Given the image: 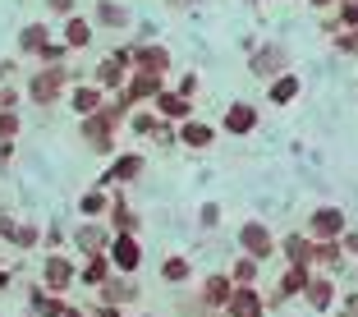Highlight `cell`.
I'll list each match as a JSON object with an SVG mask.
<instances>
[{
  "instance_id": "1",
  "label": "cell",
  "mask_w": 358,
  "mask_h": 317,
  "mask_svg": "<svg viewBox=\"0 0 358 317\" xmlns=\"http://www.w3.org/2000/svg\"><path fill=\"white\" fill-rule=\"evenodd\" d=\"M64 64H46V69H37V74L23 83V92H28V101H37V106H55L64 97Z\"/></svg>"
},
{
  "instance_id": "2",
  "label": "cell",
  "mask_w": 358,
  "mask_h": 317,
  "mask_svg": "<svg viewBox=\"0 0 358 317\" xmlns=\"http://www.w3.org/2000/svg\"><path fill=\"white\" fill-rule=\"evenodd\" d=\"M83 143L92 152H101V157H110L115 152V125L96 111V115H83Z\"/></svg>"
},
{
  "instance_id": "3",
  "label": "cell",
  "mask_w": 358,
  "mask_h": 317,
  "mask_svg": "<svg viewBox=\"0 0 358 317\" xmlns=\"http://www.w3.org/2000/svg\"><path fill=\"white\" fill-rule=\"evenodd\" d=\"M239 248L248 258H257V262H262V258L275 253V239H271V230H266L262 221H243L239 225Z\"/></svg>"
},
{
  "instance_id": "4",
  "label": "cell",
  "mask_w": 358,
  "mask_h": 317,
  "mask_svg": "<svg viewBox=\"0 0 358 317\" xmlns=\"http://www.w3.org/2000/svg\"><path fill=\"white\" fill-rule=\"evenodd\" d=\"M308 234H313L317 244L340 239V234H345V211L340 207H317L313 216H308Z\"/></svg>"
},
{
  "instance_id": "5",
  "label": "cell",
  "mask_w": 358,
  "mask_h": 317,
  "mask_svg": "<svg viewBox=\"0 0 358 317\" xmlns=\"http://www.w3.org/2000/svg\"><path fill=\"white\" fill-rule=\"evenodd\" d=\"M74 281H78V267L69 262V258L51 253V258L42 262V286H46V290H55V295H64V290L74 286Z\"/></svg>"
},
{
  "instance_id": "6",
  "label": "cell",
  "mask_w": 358,
  "mask_h": 317,
  "mask_svg": "<svg viewBox=\"0 0 358 317\" xmlns=\"http://www.w3.org/2000/svg\"><path fill=\"white\" fill-rule=\"evenodd\" d=\"M110 262H115V272L134 276L138 267H143V244H138L134 234H115V244H110Z\"/></svg>"
},
{
  "instance_id": "7",
  "label": "cell",
  "mask_w": 358,
  "mask_h": 317,
  "mask_svg": "<svg viewBox=\"0 0 358 317\" xmlns=\"http://www.w3.org/2000/svg\"><path fill=\"white\" fill-rule=\"evenodd\" d=\"M161 74H148V69H134V74H129V83H124V97L129 101H157V92H161Z\"/></svg>"
},
{
  "instance_id": "8",
  "label": "cell",
  "mask_w": 358,
  "mask_h": 317,
  "mask_svg": "<svg viewBox=\"0 0 358 317\" xmlns=\"http://www.w3.org/2000/svg\"><path fill=\"white\" fill-rule=\"evenodd\" d=\"M225 313H230V317H262L266 304H262V295H257L253 286H234V295H230V304H225Z\"/></svg>"
},
{
  "instance_id": "9",
  "label": "cell",
  "mask_w": 358,
  "mask_h": 317,
  "mask_svg": "<svg viewBox=\"0 0 358 317\" xmlns=\"http://www.w3.org/2000/svg\"><path fill=\"white\" fill-rule=\"evenodd\" d=\"M96 87H106V92H120V87L129 83V64L120 60V55H106L101 64H96Z\"/></svg>"
},
{
  "instance_id": "10",
  "label": "cell",
  "mask_w": 358,
  "mask_h": 317,
  "mask_svg": "<svg viewBox=\"0 0 358 317\" xmlns=\"http://www.w3.org/2000/svg\"><path fill=\"white\" fill-rule=\"evenodd\" d=\"M28 308H32V317H64V295H55V290H46V286H32V299H28Z\"/></svg>"
},
{
  "instance_id": "11",
  "label": "cell",
  "mask_w": 358,
  "mask_h": 317,
  "mask_svg": "<svg viewBox=\"0 0 358 317\" xmlns=\"http://www.w3.org/2000/svg\"><path fill=\"white\" fill-rule=\"evenodd\" d=\"M138 175H143V157H138V152H124V157H120L115 166L101 175V184H96V189H106V184H124V180H138Z\"/></svg>"
},
{
  "instance_id": "12",
  "label": "cell",
  "mask_w": 358,
  "mask_h": 317,
  "mask_svg": "<svg viewBox=\"0 0 358 317\" xmlns=\"http://www.w3.org/2000/svg\"><path fill=\"white\" fill-rule=\"evenodd\" d=\"M60 42L69 46V51H83V46L92 42V19H83V14H69V19H64Z\"/></svg>"
},
{
  "instance_id": "13",
  "label": "cell",
  "mask_w": 358,
  "mask_h": 317,
  "mask_svg": "<svg viewBox=\"0 0 358 317\" xmlns=\"http://www.w3.org/2000/svg\"><path fill=\"white\" fill-rule=\"evenodd\" d=\"M101 92L106 87H96V83L74 87V92H69V111H74V115H96V111H101Z\"/></svg>"
},
{
  "instance_id": "14",
  "label": "cell",
  "mask_w": 358,
  "mask_h": 317,
  "mask_svg": "<svg viewBox=\"0 0 358 317\" xmlns=\"http://www.w3.org/2000/svg\"><path fill=\"white\" fill-rule=\"evenodd\" d=\"M253 129H257V111L248 101H234L225 111V134H253Z\"/></svg>"
},
{
  "instance_id": "15",
  "label": "cell",
  "mask_w": 358,
  "mask_h": 317,
  "mask_svg": "<svg viewBox=\"0 0 358 317\" xmlns=\"http://www.w3.org/2000/svg\"><path fill=\"white\" fill-rule=\"evenodd\" d=\"M230 295H234L230 276H207V281H202V304H207V308H225Z\"/></svg>"
},
{
  "instance_id": "16",
  "label": "cell",
  "mask_w": 358,
  "mask_h": 317,
  "mask_svg": "<svg viewBox=\"0 0 358 317\" xmlns=\"http://www.w3.org/2000/svg\"><path fill=\"white\" fill-rule=\"evenodd\" d=\"M157 111H161V120H189V115H193V101L161 87V92H157Z\"/></svg>"
},
{
  "instance_id": "17",
  "label": "cell",
  "mask_w": 358,
  "mask_h": 317,
  "mask_svg": "<svg viewBox=\"0 0 358 317\" xmlns=\"http://www.w3.org/2000/svg\"><path fill=\"white\" fill-rule=\"evenodd\" d=\"M303 299L317 308V313H327V308L336 304V286H331L327 276H308V290H303Z\"/></svg>"
},
{
  "instance_id": "18",
  "label": "cell",
  "mask_w": 358,
  "mask_h": 317,
  "mask_svg": "<svg viewBox=\"0 0 358 317\" xmlns=\"http://www.w3.org/2000/svg\"><path fill=\"white\" fill-rule=\"evenodd\" d=\"M179 143H184V148H211V143H216V129L202 125V120H184V129H179Z\"/></svg>"
},
{
  "instance_id": "19",
  "label": "cell",
  "mask_w": 358,
  "mask_h": 317,
  "mask_svg": "<svg viewBox=\"0 0 358 317\" xmlns=\"http://www.w3.org/2000/svg\"><path fill=\"white\" fill-rule=\"evenodd\" d=\"M46 42H51V28H46V23H23L19 28V51L23 55H37Z\"/></svg>"
},
{
  "instance_id": "20",
  "label": "cell",
  "mask_w": 358,
  "mask_h": 317,
  "mask_svg": "<svg viewBox=\"0 0 358 317\" xmlns=\"http://www.w3.org/2000/svg\"><path fill=\"white\" fill-rule=\"evenodd\" d=\"M110 267L115 262H106L101 253H92L83 267H78V281H83V286H106V281H110Z\"/></svg>"
},
{
  "instance_id": "21",
  "label": "cell",
  "mask_w": 358,
  "mask_h": 317,
  "mask_svg": "<svg viewBox=\"0 0 358 317\" xmlns=\"http://www.w3.org/2000/svg\"><path fill=\"white\" fill-rule=\"evenodd\" d=\"M303 290H308V267H289V272L280 276V286H275V304L289 299V295H303Z\"/></svg>"
},
{
  "instance_id": "22",
  "label": "cell",
  "mask_w": 358,
  "mask_h": 317,
  "mask_svg": "<svg viewBox=\"0 0 358 317\" xmlns=\"http://www.w3.org/2000/svg\"><path fill=\"white\" fill-rule=\"evenodd\" d=\"M74 244H78V253H83V258L101 253V244H106L101 225H92V221H87V225H78V230H74Z\"/></svg>"
},
{
  "instance_id": "23",
  "label": "cell",
  "mask_w": 358,
  "mask_h": 317,
  "mask_svg": "<svg viewBox=\"0 0 358 317\" xmlns=\"http://www.w3.org/2000/svg\"><path fill=\"white\" fill-rule=\"evenodd\" d=\"M266 97H271L275 106H285V101H294V97H299V78H294V74H275L271 83H266Z\"/></svg>"
},
{
  "instance_id": "24",
  "label": "cell",
  "mask_w": 358,
  "mask_h": 317,
  "mask_svg": "<svg viewBox=\"0 0 358 317\" xmlns=\"http://www.w3.org/2000/svg\"><path fill=\"white\" fill-rule=\"evenodd\" d=\"M280 64H285V51H280V46H266V51L253 55V74L257 78H275V69H280Z\"/></svg>"
},
{
  "instance_id": "25",
  "label": "cell",
  "mask_w": 358,
  "mask_h": 317,
  "mask_svg": "<svg viewBox=\"0 0 358 317\" xmlns=\"http://www.w3.org/2000/svg\"><path fill=\"white\" fill-rule=\"evenodd\" d=\"M101 290H106V299H110V304H129V299H138V286L129 281L124 272H120V276H110V281H106Z\"/></svg>"
},
{
  "instance_id": "26",
  "label": "cell",
  "mask_w": 358,
  "mask_h": 317,
  "mask_svg": "<svg viewBox=\"0 0 358 317\" xmlns=\"http://www.w3.org/2000/svg\"><path fill=\"white\" fill-rule=\"evenodd\" d=\"M96 23H101V28H124L129 10H124V5H115V0H96Z\"/></svg>"
},
{
  "instance_id": "27",
  "label": "cell",
  "mask_w": 358,
  "mask_h": 317,
  "mask_svg": "<svg viewBox=\"0 0 358 317\" xmlns=\"http://www.w3.org/2000/svg\"><path fill=\"white\" fill-rule=\"evenodd\" d=\"M189 276H193L189 258H166V262H161V281H166V286H184Z\"/></svg>"
},
{
  "instance_id": "28",
  "label": "cell",
  "mask_w": 358,
  "mask_h": 317,
  "mask_svg": "<svg viewBox=\"0 0 358 317\" xmlns=\"http://www.w3.org/2000/svg\"><path fill=\"white\" fill-rule=\"evenodd\" d=\"M110 225H115L120 234H138V211L129 207V202H115V211H110Z\"/></svg>"
},
{
  "instance_id": "29",
  "label": "cell",
  "mask_w": 358,
  "mask_h": 317,
  "mask_svg": "<svg viewBox=\"0 0 358 317\" xmlns=\"http://www.w3.org/2000/svg\"><path fill=\"white\" fill-rule=\"evenodd\" d=\"M230 281H234V286H253V281H257V258H248V253H243L239 262L230 267Z\"/></svg>"
},
{
  "instance_id": "30",
  "label": "cell",
  "mask_w": 358,
  "mask_h": 317,
  "mask_svg": "<svg viewBox=\"0 0 358 317\" xmlns=\"http://www.w3.org/2000/svg\"><path fill=\"white\" fill-rule=\"evenodd\" d=\"M78 211H83L87 221H96V216L106 211V193H101V189H87L83 198H78Z\"/></svg>"
},
{
  "instance_id": "31",
  "label": "cell",
  "mask_w": 358,
  "mask_h": 317,
  "mask_svg": "<svg viewBox=\"0 0 358 317\" xmlns=\"http://www.w3.org/2000/svg\"><path fill=\"white\" fill-rule=\"evenodd\" d=\"M23 134V115L19 111H0V138H19Z\"/></svg>"
},
{
  "instance_id": "32",
  "label": "cell",
  "mask_w": 358,
  "mask_h": 317,
  "mask_svg": "<svg viewBox=\"0 0 358 317\" xmlns=\"http://www.w3.org/2000/svg\"><path fill=\"white\" fill-rule=\"evenodd\" d=\"M64 55H69V46H64V42H46L42 51H37V60H42V64H64Z\"/></svg>"
},
{
  "instance_id": "33",
  "label": "cell",
  "mask_w": 358,
  "mask_h": 317,
  "mask_svg": "<svg viewBox=\"0 0 358 317\" xmlns=\"http://www.w3.org/2000/svg\"><path fill=\"white\" fill-rule=\"evenodd\" d=\"M19 234H23V221H14V216H0V239L19 244Z\"/></svg>"
},
{
  "instance_id": "34",
  "label": "cell",
  "mask_w": 358,
  "mask_h": 317,
  "mask_svg": "<svg viewBox=\"0 0 358 317\" xmlns=\"http://www.w3.org/2000/svg\"><path fill=\"white\" fill-rule=\"evenodd\" d=\"M129 125H134V134H157L161 115H129Z\"/></svg>"
},
{
  "instance_id": "35",
  "label": "cell",
  "mask_w": 358,
  "mask_h": 317,
  "mask_svg": "<svg viewBox=\"0 0 358 317\" xmlns=\"http://www.w3.org/2000/svg\"><path fill=\"white\" fill-rule=\"evenodd\" d=\"M42 244L60 253V248H64V230H60V225H46V230H42Z\"/></svg>"
},
{
  "instance_id": "36",
  "label": "cell",
  "mask_w": 358,
  "mask_h": 317,
  "mask_svg": "<svg viewBox=\"0 0 358 317\" xmlns=\"http://www.w3.org/2000/svg\"><path fill=\"white\" fill-rule=\"evenodd\" d=\"M198 221L207 225V230H216V221H221V207H216V202H207V207L198 211Z\"/></svg>"
},
{
  "instance_id": "37",
  "label": "cell",
  "mask_w": 358,
  "mask_h": 317,
  "mask_svg": "<svg viewBox=\"0 0 358 317\" xmlns=\"http://www.w3.org/2000/svg\"><path fill=\"white\" fill-rule=\"evenodd\" d=\"M179 97H193L198 92V74H179V87H175Z\"/></svg>"
},
{
  "instance_id": "38",
  "label": "cell",
  "mask_w": 358,
  "mask_h": 317,
  "mask_svg": "<svg viewBox=\"0 0 358 317\" xmlns=\"http://www.w3.org/2000/svg\"><path fill=\"white\" fill-rule=\"evenodd\" d=\"M46 10L51 14H64V19H69V14H74V0H42Z\"/></svg>"
},
{
  "instance_id": "39",
  "label": "cell",
  "mask_w": 358,
  "mask_h": 317,
  "mask_svg": "<svg viewBox=\"0 0 358 317\" xmlns=\"http://www.w3.org/2000/svg\"><path fill=\"white\" fill-rule=\"evenodd\" d=\"M14 161V138H0V166H10Z\"/></svg>"
},
{
  "instance_id": "40",
  "label": "cell",
  "mask_w": 358,
  "mask_h": 317,
  "mask_svg": "<svg viewBox=\"0 0 358 317\" xmlns=\"http://www.w3.org/2000/svg\"><path fill=\"white\" fill-rule=\"evenodd\" d=\"M340 19H345L349 28H358V0H354V5H345V10H340Z\"/></svg>"
},
{
  "instance_id": "41",
  "label": "cell",
  "mask_w": 358,
  "mask_h": 317,
  "mask_svg": "<svg viewBox=\"0 0 358 317\" xmlns=\"http://www.w3.org/2000/svg\"><path fill=\"white\" fill-rule=\"evenodd\" d=\"M92 317H120V308L115 304H101V308H92Z\"/></svg>"
},
{
  "instance_id": "42",
  "label": "cell",
  "mask_w": 358,
  "mask_h": 317,
  "mask_svg": "<svg viewBox=\"0 0 358 317\" xmlns=\"http://www.w3.org/2000/svg\"><path fill=\"white\" fill-rule=\"evenodd\" d=\"M345 248H349V253H358V234H345Z\"/></svg>"
},
{
  "instance_id": "43",
  "label": "cell",
  "mask_w": 358,
  "mask_h": 317,
  "mask_svg": "<svg viewBox=\"0 0 358 317\" xmlns=\"http://www.w3.org/2000/svg\"><path fill=\"white\" fill-rule=\"evenodd\" d=\"M5 286H10V272H5V267H0V290H5Z\"/></svg>"
},
{
  "instance_id": "44",
  "label": "cell",
  "mask_w": 358,
  "mask_h": 317,
  "mask_svg": "<svg viewBox=\"0 0 358 317\" xmlns=\"http://www.w3.org/2000/svg\"><path fill=\"white\" fill-rule=\"evenodd\" d=\"M64 317H87V313H78V308H64Z\"/></svg>"
},
{
  "instance_id": "45",
  "label": "cell",
  "mask_w": 358,
  "mask_h": 317,
  "mask_svg": "<svg viewBox=\"0 0 358 317\" xmlns=\"http://www.w3.org/2000/svg\"><path fill=\"white\" fill-rule=\"evenodd\" d=\"M313 5H317V10H327V5H336V0H313Z\"/></svg>"
},
{
  "instance_id": "46",
  "label": "cell",
  "mask_w": 358,
  "mask_h": 317,
  "mask_svg": "<svg viewBox=\"0 0 358 317\" xmlns=\"http://www.w3.org/2000/svg\"><path fill=\"white\" fill-rule=\"evenodd\" d=\"M175 5H179V10H184V5H193V0H175Z\"/></svg>"
},
{
  "instance_id": "47",
  "label": "cell",
  "mask_w": 358,
  "mask_h": 317,
  "mask_svg": "<svg viewBox=\"0 0 358 317\" xmlns=\"http://www.w3.org/2000/svg\"><path fill=\"white\" fill-rule=\"evenodd\" d=\"M143 317H157V313H143Z\"/></svg>"
}]
</instances>
